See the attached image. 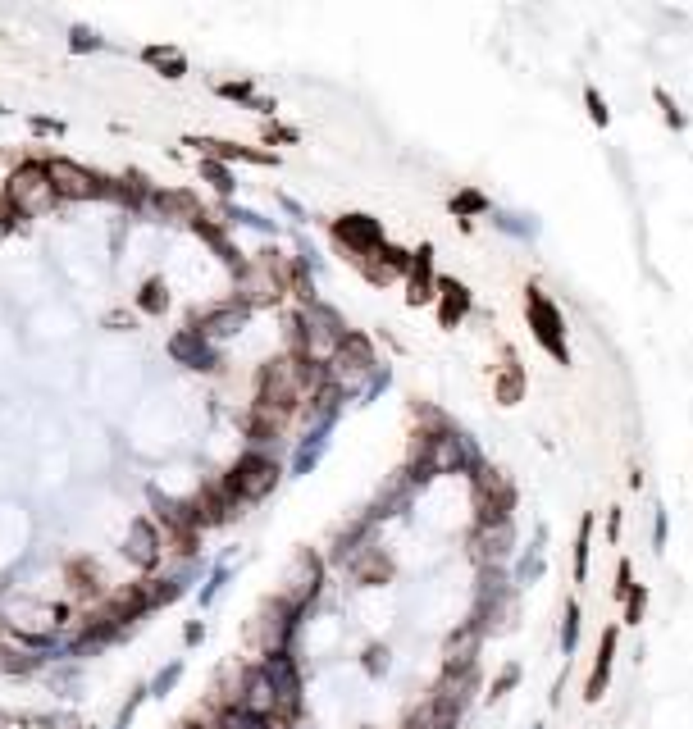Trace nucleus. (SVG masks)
Wrapping results in <instances>:
<instances>
[{
    "label": "nucleus",
    "instance_id": "obj_21",
    "mask_svg": "<svg viewBox=\"0 0 693 729\" xmlns=\"http://www.w3.org/2000/svg\"><path fill=\"white\" fill-rule=\"evenodd\" d=\"M479 206H484V201H479L475 192H466V196H461V201H456V210H479Z\"/></svg>",
    "mask_w": 693,
    "mask_h": 729
},
{
    "label": "nucleus",
    "instance_id": "obj_1",
    "mask_svg": "<svg viewBox=\"0 0 693 729\" xmlns=\"http://www.w3.org/2000/svg\"><path fill=\"white\" fill-rule=\"evenodd\" d=\"M315 383H320V370H315L311 356H301V351H292V356L283 360H269L265 370H260V411H292L297 401H306L315 392Z\"/></svg>",
    "mask_w": 693,
    "mask_h": 729
},
{
    "label": "nucleus",
    "instance_id": "obj_3",
    "mask_svg": "<svg viewBox=\"0 0 693 729\" xmlns=\"http://www.w3.org/2000/svg\"><path fill=\"white\" fill-rule=\"evenodd\" d=\"M274 479H279V465L274 461H265V456H242L233 479H228L224 488L238 497V502H256V497H265L269 488H274Z\"/></svg>",
    "mask_w": 693,
    "mask_h": 729
},
{
    "label": "nucleus",
    "instance_id": "obj_11",
    "mask_svg": "<svg viewBox=\"0 0 693 729\" xmlns=\"http://www.w3.org/2000/svg\"><path fill=\"white\" fill-rule=\"evenodd\" d=\"M128 552H133L137 565H156V529L151 524H133V543H128Z\"/></svg>",
    "mask_w": 693,
    "mask_h": 729
},
{
    "label": "nucleus",
    "instance_id": "obj_14",
    "mask_svg": "<svg viewBox=\"0 0 693 729\" xmlns=\"http://www.w3.org/2000/svg\"><path fill=\"white\" fill-rule=\"evenodd\" d=\"M443 292H447V306H443V319L447 324H452L456 315H461V310H466V288H461V283H443Z\"/></svg>",
    "mask_w": 693,
    "mask_h": 729
},
{
    "label": "nucleus",
    "instance_id": "obj_19",
    "mask_svg": "<svg viewBox=\"0 0 693 729\" xmlns=\"http://www.w3.org/2000/svg\"><path fill=\"white\" fill-rule=\"evenodd\" d=\"M589 105H593V119H598V124H607V105H602L598 92H589Z\"/></svg>",
    "mask_w": 693,
    "mask_h": 729
},
{
    "label": "nucleus",
    "instance_id": "obj_22",
    "mask_svg": "<svg viewBox=\"0 0 693 729\" xmlns=\"http://www.w3.org/2000/svg\"><path fill=\"white\" fill-rule=\"evenodd\" d=\"M192 729H206V725H192Z\"/></svg>",
    "mask_w": 693,
    "mask_h": 729
},
{
    "label": "nucleus",
    "instance_id": "obj_9",
    "mask_svg": "<svg viewBox=\"0 0 693 729\" xmlns=\"http://www.w3.org/2000/svg\"><path fill=\"white\" fill-rule=\"evenodd\" d=\"M611 657H616V629H602V643H598V661H593V675H589V688L584 698L598 702L607 693V679H611Z\"/></svg>",
    "mask_w": 693,
    "mask_h": 729
},
{
    "label": "nucleus",
    "instance_id": "obj_4",
    "mask_svg": "<svg viewBox=\"0 0 693 729\" xmlns=\"http://www.w3.org/2000/svg\"><path fill=\"white\" fill-rule=\"evenodd\" d=\"M529 324H534V338L552 351L557 360H566V338H561V310L552 306L538 288H529Z\"/></svg>",
    "mask_w": 693,
    "mask_h": 729
},
{
    "label": "nucleus",
    "instance_id": "obj_5",
    "mask_svg": "<svg viewBox=\"0 0 693 729\" xmlns=\"http://www.w3.org/2000/svg\"><path fill=\"white\" fill-rule=\"evenodd\" d=\"M511 483L502 479L497 470H484L479 474V524H511Z\"/></svg>",
    "mask_w": 693,
    "mask_h": 729
},
{
    "label": "nucleus",
    "instance_id": "obj_2",
    "mask_svg": "<svg viewBox=\"0 0 693 729\" xmlns=\"http://www.w3.org/2000/svg\"><path fill=\"white\" fill-rule=\"evenodd\" d=\"M10 206H14V215H23V219H37L55 206V187H51V178H46V169L23 165L19 174L10 178Z\"/></svg>",
    "mask_w": 693,
    "mask_h": 729
},
{
    "label": "nucleus",
    "instance_id": "obj_7",
    "mask_svg": "<svg viewBox=\"0 0 693 729\" xmlns=\"http://www.w3.org/2000/svg\"><path fill=\"white\" fill-rule=\"evenodd\" d=\"M46 178H51L55 196H73V201H83V196L101 192V178L87 174V169L73 165V160H51V165H46Z\"/></svg>",
    "mask_w": 693,
    "mask_h": 729
},
{
    "label": "nucleus",
    "instance_id": "obj_10",
    "mask_svg": "<svg viewBox=\"0 0 693 729\" xmlns=\"http://www.w3.org/2000/svg\"><path fill=\"white\" fill-rule=\"evenodd\" d=\"M520 392H525V374H520L516 360H507V370L497 374V401H502V406H516Z\"/></svg>",
    "mask_w": 693,
    "mask_h": 729
},
{
    "label": "nucleus",
    "instance_id": "obj_20",
    "mask_svg": "<svg viewBox=\"0 0 693 729\" xmlns=\"http://www.w3.org/2000/svg\"><path fill=\"white\" fill-rule=\"evenodd\" d=\"M142 306H146V310H156V306H160V283H151V288H146Z\"/></svg>",
    "mask_w": 693,
    "mask_h": 729
},
{
    "label": "nucleus",
    "instance_id": "obj_16",
    "mask_svg": "<svg viewBox=\"0 0 693 729\" xmlns=\"http://www.w3.org/2000/svg\"><path fill=\"white\" fill-rule=\"evenodd\" d=\"M625 625H639L643 620V602H648V593H643V588H630V593H625Z\"/></svg>",
    "mask_w": 693,
    "mask_h": 729
},
{
    "label": "nucleus",
    "instance_id": "obj_15",
    "mask_svg": "<svg viewBox=\"0 0 693 729\" xmlns=\"http://www.w3.org/2000/svg\"><path fill=\"white\" fill-rule=\"evenodd\" d=\"M589 515H584L580 524V547H575V579H584V570H589Z\"/></svg>",
    "mask_w": 693,
    "mask_h": 729
},
{
    "label": "nucleus",
    "instance_id": "obj_18",
    "mask_svg": "<svg viewBox=\"0 0 693 729\" xmlns=\"http://www.w3.org/2000/svg\"><path fill=\"white\" fill-rule=\"evenodd\" d=\"M652 543H657V552L666 547V515H662V506H657V520H652Z\"/></svg>",
    "mask_w": 693,
    "mask_h": 729
},
{
    "label": "nucleus",
    "instance_id": "obj_12",
    "mask_svg": "<svg viewBox=\"0 0 693 729\" xmlns=\"http://www.w3.org/2000/svg\"><path fill=\"white\" fill-rule=\"evenodd\" d=\"M575 643H580V602H566V625H561V652H575Z\"/></svg>",
    "mask_w": 693,
    "mask_h": 729
},
{
    "label": "nucleus",
    "instance_id": "obj_17",
    "mask_svg": "<svg viewBox=\"0 0 693 729\" xmlns=\"http://www.w3.org/2000/svg\"><path fill=\"white\" fill-rule=\"evenodd\" d=\"M516 679H520V670H516V666H507V670H502V679H497V684H493V698H502V693H507V688L516 684Z\"/></svg>",
    "mask_w": 693,
    "mask_h": 729
},
{
    "label": "nucleus",
    "instance_id": "obj_6",
    "mask_svg": "<svg viewBox=\"0 0 693 729\" xmlns=\"http://www.w3.org/2000/svg\"><path fill=\"white\" fill-rule=\"evenodd\" d=\"M283 292V265L279 256H260L256 265L242 269V297L247 301H274Z\"/></svg>",
    "mask_w": 693,
    "mask_h": 729
},
{
    "label": "nucleus",
    "instance_id": "obj_13",
    "mask_svg": "<svg viewBox=\"0 0 693 729\" xmlns=\"http://www.w3.org/2000/svg\"><path fill=\"white\" fill-rule=\"evenodd\" d=\"M242 324V310L233 306V310H219V315H210L206 319V333H233Z\"/></svg>",
    "mask_w": 693,
    "mask_h": 729
},
{
    "label": "nucleus",
    "instance_id": "obj_8",
    "mask_svg": "<svg viewBox=\"0 0 693 729\" xmlns=\"http://www.w3.org/2000/svg\"><path fill=\"white\" fill-rule=\"evenodd\" d=\"M338 237H342V242H352V247L361 251V260H365V251H379V247H383L379 224H374V219H365V215L342 219V224H338Z\"/></svg>",
    "mask_w": 693,
    "mask_h": 729
}]
</instances>
